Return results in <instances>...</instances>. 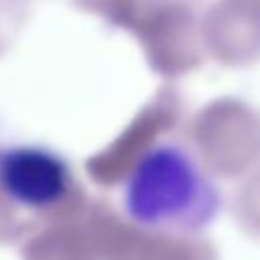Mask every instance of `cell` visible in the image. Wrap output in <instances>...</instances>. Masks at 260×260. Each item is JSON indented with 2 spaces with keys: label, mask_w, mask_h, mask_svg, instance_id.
<instances>
[{
  "label": "cell",
  "mask_w": 260,
  "mask_h": 260,
  "mask_svg": "<svg viewBox=\"0 0 260 260\" xmlns=\"http://www.w3.org/2000/svg\"><path fill=\"white\" fill-rule=\"evenodd\" d=\"M217 191L187 150L156 144L134 165L124 205L128 215L148 228L197 232L217 211Z\"/></svg>",
  "instance_id": "obj_1"
},
{
  "label": "cell",
  "mask_w": 260,
  "mask_h": 260,
  "mask_svg": "<svg viewBox=\"0 0 260 260\" xmlns=\"http://www.w3.org/2000/svg\"><path fill=\"white\" fill-rule=\"evenodd\" d=\"M0 189L18 207L43 211L59 205L71 189V169L43 146H12L0 152Z\"/></svg>",
  "instance_id": "obj_2"
}]
</instances>
